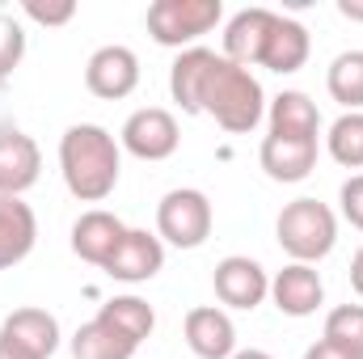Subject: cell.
<instances>
[{
	"instance_id": "14",
	"label": "cell",
	"mask_w": 363,
	"mask_h": 359,
	"mask_svg": "<svg viewBox=\"0 0 363 359\" xmlns=\"http://www.w3.org/2000/svg\"><path fill=\"white\" fill-rule=\"evenodd\" d=\"M308 51H313V43H308V30H304L296 17H283V13H274L271 30H267V43H262V60H258V68L279 72V77H287V72H300V68L308 64Z\"/></svg>"
},
{
	"instance_id": "15",
	"label": "cell",
	"mask_w": 363,
	"mask_h": 359,
	"mask_svg": "<svg viewBox=\"0 0 363 359\" xmlns=\"http://www.w3.org/2000/svg\"><path fill=\"white\" fill-rule=\"evenodd\" d=\"M34 241H38L34 207L26 199L0 194V270H13L17 263H26Z\"/></svg>"
},
{
	"instance_id": "22",
	"label": "cell",
	"mask_w": 363,
	"mask_h": 359,
	"mask_svg": "<svg viewBox=\"0 0 363 359\" xmlns=\"http://www.w3.org/2000/svg\"><path fill=\"white\" fill-rule=\"evenodd\" d=\"M101 321H110L114 330H123L131 343H144L152 330H157V313H152V304L148 300H140V296H114V300H106L101 304V313H97Z\"/></svg>"
},
{
	"instance_id": "6",
	"label": "cell",
	"mask_w": 363,
	"mask_h": 359,
	"mask_svg": "<svg viewBox=\"0 0 363 359\" xmlns=\"http://www.w3.org/2000/svg\"><path fill=\"white\" fill-rule=\"evenodd\" d=\"M182 144V131H178V118L165 110V106H144L135 110L123 131H118V148H127L131 157L140 161H169Z\"/></svg>"
},
{
	"instance_id": "21",
	"label": "cell",
	"mask_w": 363,
	"mask_h": 359,
	"mask_svg": "<svg viewBox=\"0 0 363 359\" xmlns=\"http://www.w3.org/2000/svg\"><path fill=\"white\" fill-rule=\"evenodd\" d=\"M325 89L338 106H347V114L363 110V51H342L334 55L330 72H325Z\"/></svg>"
},
{
	"instance_id": "20",
	"label": "cell",
	"mask_w": 363,
	"mask_h": 359,
	"mask_svg": "<svg viewBox=\"0 0 363 359\" xmlns=\"http://www.w3.org/2000/svg\"><path fill=\"white\" fill-rule=\"evenodd\" d=\"M140 343H131L123 330H114L110 321L93 317L72 334V355L77 359H131Z\"/></svg>"
},
{
	"instance_id": "24",
	"label": "cell",
	"mask_w": 363,
	"mask_h": 359,
	"mask_svg": "<svg viewBox=\"0 0 363 359\" xmlns=\"http://www.w3.org/2000/svg\"><path fill=\"white\" fill-rule=\"evenodd\" d=\"M321 338L330 347H338L342 355L363 359V304H338L325 317V334Z\"/></svg>"
},
{
	"instance_id": "19",
	"label": "cell",
	"mask_w": 363,
	"mask_h": 359,
	"mask_svg": "<svg viewBox=\"0 0 363 359\" xmlns=\"http://www.w3.org/2000/svg\"><path fill=\"white\" fill-rule=\"evenodd\" d=\"M271 136L283 140H317L321 136V114L313 97L300 89H283L271 101Z\"/></svg>"
},
{
	"instance_id": "28",
	"label": "cell",
	"mask_w": 363,
	"mask_h": 359,
	"mask_svg": "<svg viewBox=\"0 0 363 359\" xmlns=\"http://www.w3.org/2000/svg\"><path fill=\"white\" fill-rule=\"evenodd\" d=\"M304 359H351V355H342L338 347H330V343L321 338V343H313V347L304 351Z\"/></svg>"
},
{
	"instance_id": "29",
	"label": "cell",
	"mask_w": 363,
	"mask_h": 359,
	"mask_svg": "<svg viewBox=\"0 0 363 359\" xmlns=\"http://www.w3.org/2000/svg\"><path fill=\"white\" fill-rule=\"evenodd\" d=\"M338 13L347 21H363V0H338Z\"/></svg>"
},
{
	"instance_id": "4",
	"label": "cell",
	"mask_w": 363,
	"mask_h": 359,
	"mask_svg": "<svg viewBox=\"0 0 363 359\" xmlns=\"http://www.w3.org/2000/svg\"><path fill=\"white\" fill-rule=\"evenodd\" d=\"M224 21L220 0H157L148 4V34L161 47L190 51L203 34H211Z\"/></svg>"
},
{
	"instance_id": "5",
	"label": "cell",
	"mask_w": 363,
	"mask_h": 359,
	"mask_svg": "<svg viewBox=\"0 0 363 359\" xmlns=\"http://www.w3.org/2000/svg\"><path fill=\"white\" fill-rule=\"evenodd\" d=\"M211 224H216L211 199L194 186H178L157 203V237L174 250H199L211 237Z\"/></svg>"
},
{
	"instance_id": "12",
	"label": "cell",
	"mask_w": 363,
	"mask_h": 359,
	"mask_svg": "<svg viewBox=\"0 0 363 359\" xmlns=\"http://www.w3.org/2000/svg\"><path fill=\"white\" fill-rule=\"evenodd\" d=\"M271 300H274V309L287 313V317H313V313L325 304V283H321L317 267H308V263H287V267L271 279Z\"/></svg>"
},
{
	"instance_id": "2",
	"label": "cell",
	"mask_w": 363,
	"mask_h": 359,
	"mask_svg": "<svg viewBox=\"0 0 363 359\" xmlns=\"http://www.w3.org/2000/svg\"><path fill=\"white\" fill-rule=\"evenodd\" d=\"M60 174L72 199L81 203H101L114 194L118 174H123V148L118 140L97 127V123H72L60 136Z\"/></svg>"
},
{
	"instance_id": "27",
	"label": "cell",
	"mask_w": 363,
	"mask_h": 359,
	"mask_svg": "<svg viewBox=\"0 0 363 359\" xmlns=\"http://www.w3.org/2000/svg\"><path fill=\"white\" fill-rule=\"evenodd\" d=\"M338 203H342V216L351 220V228L363 233V174H351L338 190Z\"/></svg>"
},
{
	"instance_id": "10",
	"label": "cell",
	"mask_w": 363,
	"mask_h": 359,
	"mask_svg": "<svg viewBox=\"0 0 363 359\" xmlns=\"http://www.w3.org/2000/svg\"><path fill=\"white\" fill-rule=\"evenodd\" d=\"M165 267V241L157 233H144V228H127L123 245L114 250V258L106 263V275L118 279V283H148L157 279Z\"/></svg>"
},
{
	"instance_id": "30",
	"label": "cell",
	"mask_w": 363,
	"mask_h": 359,
	"mask_svg": "<svg viewBox=\"0 0 363 359\" xmlns=\"http://www.w3.org/2000/svg\"><path fill=\"white\" fill-rule=\"evenodd\" d=\"M351 287L359 292V300H363V250L351 258Z\"/></svg>"
},
{
	"instance_id": "18",
	"label": "cell",
	"mask_w": 363,
	"mask_h": 359,
	"mask_svg": "<svg viewBox=\"0 0 363 359\" xmlns=\"http://www.w3.org/2000/svg\"><path fill=\"white\" fill-rule=\"evenodd\" d=\"M258 165L271 182H304L317 165V140H283L267 136L258 148Z\"/></svg>"
},
{
	"instance_id": "26",
	"label": "cell",
	"mask_w": 363,
	"mask_h": 359,
	"mask_svg": "<svg viewBox=\"0 0 363 359\" xmlns=\"http://www.w3.org/2000/svg\"><path fill=\"white\" fill-rule=\"evenodd\" d=\"M21 13H26L30 21H38V26H68V21L77 17V4H72V0H64V4H38V0H26Z\"/></svg>"
},
{
	"instance_id": "9",
	"label": "cell",
	"mask_w": 363,
	"mask_h": 359,
	"mask_svg": "<svg viewBox=\"0 0 363 359\" xmlns=\"http://www.w3.org/2000/svg\"><path fill=\"white\" fill-rule=\"evenodd\" d=\"M43 174V153L38 144L13 127V123H0V194H13L21 199Z\"/></svg>"
},
{
	"instance_id": "31",
	"label": "cell",
	"mask_w": 363,
	"mask_h": 359,
	"mask_svg": "<svg viewBox=\"0 0 363 359\" xmlns=\"http://www.w3.org/2000/svg\"><path fill=\"white\" fill-rule=\"evenodd\" d=\"M0 359H34V355H26L21 347H13L9 338H0Z\"/></svg>"
},
{
	"instance_id": "8",
	"label": "cell",
	"mask_w": 363,
	"mask_h": 359,
	"mask_svg": "<svg viewBox=\"0 0 363 359\" xmlns=\"http://www.w3.org/2000/svg\"><path fill=\"white\" fill-rule=\"evenodd\" d=\"M140 85V60L131 47H97L85 64V89L101 101H123Z\"/></svg>"
},
{
	"instance_id": "1",
	"label": "cell",
	"mask_w": 363,
	"mask_h": 359,
	"mask_svg": "<svg viewBox=\"0 0 363 359\" xmlns=\"http://www.w3.org/2000/svg\"><path fill=\"white\" fill-rule=\"evenodd\" d=\"M169 93L182 114H211L228 136H250L267 114V93L258 77L207 47L178 51L169 68Z\"/></svg>"
},
{
	"instance_id": "11",
	"label": "cell",
	"mask_w": 363,
	"mask_h": 359,
	"mask_svg": "<svg viewBox=\"0 0 363 359\" xmlns=\"http://www.w3.org/2000/svg\"><path fill=\"white\" fill-rule=\"evenodd\" d=\"M186 347L194 351L199 359H233L237 355V326L224 309L216 304H199L186 313Z\"/></svg>"
},
{
	"instance_id": "13",
	"label": "cell",
	"mask_w": 363,
	"mask_h": 359,
	"mask_svg": "<svg viewBox=\"0 0 363 359\" xmlns=\"http://www.w3.org/2000/svg\"><path fill=\"white\" fill-rule=\"evenodd\" d=\"M123 237H127V224L114 211L93 207L72 224V254L81 263H89V267H106L114 258V250L123 245Z\"/></svg>"
},
{
	"instance_id": "16",
	"label": "cell",
	"mask_w": 363,
	"mask_h": 359,
	"mask_svg": "<svg viewBox=\"0 0 363 359\" xmlns=\"http://www.w3.org/2000/svg\"><path fill=\"white\" fill-rule=\"evenodd\" d=\"M0 338H9L34 359H51L60 351V321L47 309H13L0 326Z\"/></svg>"
},
{
	"instance_id": "23",
	"label": "cell",
	"mask_w": 363,
	"mask_h": 359,
	"mask_svg": "<svg viewBox=\"0 0 363 359\" xmlns=\"http://www.w3.org/2000/svg\"><path fill=\"white\" fill-rule=\"evenodd\" d=\"M325 148L342 170H363V110L359 114H342V118L330 123Z\"/></svg>"
},
{
	"instance_id": "3",
	"label": "cell",
	"mask_w": 363,
	"mask_h": 359,
	"mask_svg": "<svg viewBox=\"0 0 363 359\" xmlns=\"http://www.w3.org/2000/svg\"><path fill=\"white\" fill-rule=\"evenodd\" d=\"M274 237H279V245H283V254L291 263H308L313 267V263H321L334 250L338 220H334V211L321 199H291L279 211V220H274Z\"/></svg>"
},
{
	"instance_id": "25",
	"label": "cell",
	"mask_w": 363,
	"mask_h": 359,
	"mask_svg": "<svg viewBox=\"0 0 363 359\" xmlns=\"http://www.w3.org/2000/svg\"><path fill=\"white\" fill-rule=\"evenodd\" d=\"M21 55H26V30H21V21H17V17L0 13V85L17 72Z\"/></svg>"
},
{
	"instance_id": "17",
	"label": "cell",
	"mask_w": 363,
	"mask_h": 359,
	"mask_svg": "<svg viewBox=\"0 0 363 359\" xmlns=\"http://www.w3.org/2000/svg\"><path fill=\"white\" fill-rule=\"evenodd\" d=\"M274 21V9H262V4H254V9H241L237 17H228V26H224V60H233V64H241V68H254L258 60H262V43H267V30H271Z\"/></svg>"
},
{
	"instance_id": "32",
	"label": "cell",
	"mask_w": 363,
	"mask_h": 359,
	"mask_svg": "<svg viewBox=\"0 0 363 359\" xmlns=\"http://www.w3.org/2000/svg\"><path fill=\"white\" fill-rule=\"evenodd\" d=\"M233 359H274V355H267V351H254V347H250V351H237Z\"/></svg>"
},
{
	"instance_id": "7",
	"label": "cell",
	"mask_w": 363,
	"mask_h": 359,
	"mask_svg": "<svg viewBox=\"0 0 363 359\" xmlns=\"http://www.w3.org/2000/svg\"><path fill=\"white\" fill-rule=\"evenodd\" d=\"M211 283H216V300L228 304V309H241V313H254L271 296V275L262 270V263H254L245 254L220 258Z\"/></svg>"
}]
</instances>
